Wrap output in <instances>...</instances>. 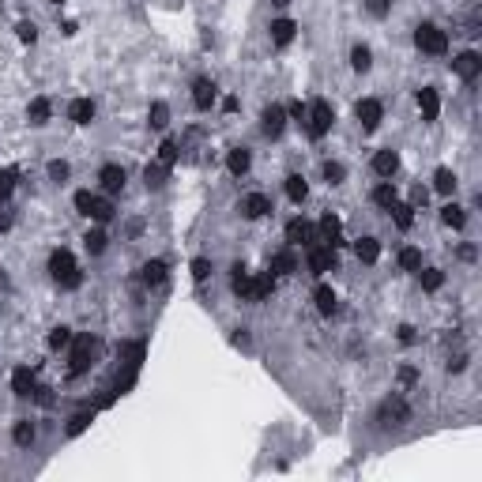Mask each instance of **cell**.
Returning a JSON list of instances; mask_svg holds the SVG:
<instances>
[{"instance_id": "6da1fadb", "label": "cell", "mask_w": 482, "mask_h": 482, "mask_svg": "<svg viewBox=\"0 0 482 482\" xmlns=\"http://www.w3.org/2000/svg\"><path fill=\"white\" fill-rule=\"evenodd\" d=\"M49 279L57 283L61 290H76L83 283V275H79V264L68 249H53L49 252Z\"/></svg>"}, {"instance_id": "7a4b0ae2", "label": "cell", "mask_w": 482, "mask_h": 482, "mask_svg": "<svg viewBox=\"0 0 482 482\" xmlns=\"http://www.w3.org/2000/svg\"><path fill=\"white\" fill-rule=\"evenodd\" d=\"M332 125H336V110H332V102L317 98L309 110H305V132H309L313 140H324L332 132Z\"/></svg>"}, {"instance_id": "3957f363", "label": "cell", "mask_w": 482, "mask_h": 482, "mask_svg": "<svg viewBox=\"0 0 482 482\" xmlns=\"http://www.w3.org/2000/svg\"><path fill=\"white\" fill-rule=\"evenodd\" d=\"M414 46H419L422 53H430V57H445L448 53V34L441 31L437 23H422V26H414Z\"/></svg>"}, {"instance_id": "277c9868", "label": "cell", "mask_w": 482, "mask_h": 482, "mask_svg": "<svg viewBox=\"0 0 482 482\" xmlns=\"http://www.w3.org/2000/svg\"><path fill=\"white\" fill-rule=\"evenodd\" d=\"M95 354H98L95 336H72V377H79V373H87L95 366Z\"/></svg>"}, {"instance_id": "5b68a950", "label": "cell", "mask_w": 482, "mask_h": 482, "mask_svg": "<svg viewBox=\"0 0 482 482\" xmlns=\"http://www.w3.org/2000/svg\"><path fill=\"white\" fill-rule=\"evenodd\" d=\"M452 72H456L463 83H475V79L482 76V57H478L475 49H463V53L452 57Z\"/></svg>"}, {"instance_id": "8992f818", "label": "cell", "mask_w": 482, "mask_h": 482, "mask_svg": "<svg viewBox=\"0 0 482 482\" xmlns=\"http://www.w3.org/2000/svg\"><path fill=\"white\" fill-rule=\"evenodd\" d=\"M336 249L324 245V241H317V245H309V272L313 275H328V272H336Z\"/></svg>"}, {"instance_id": "52a82bcc", "label": "cell", "mask_w": 482, "mask_h": 482, "mask_svg": "<svg viewBox=\"0 0 482 482\" xmlns=\"http://www.w3.org/2000/svg\"><path fill=\"white\" fill-rule=\"evenodd\" d=\"M260 132L267 140H279L287 132V110L283 106H264V113H260Z\"/></svg>"}, {"instance_id": "ba28073f", "label": "cell", "mask_w": 482, "mask_h": 482, "mask_svg": "<svg viewBox=\"0 0 482 482\" xmlns=\"http://www.w3.org/2000/svg\"><path fill=\"white\" fill-rule=\"evenodd\" d=\"M287 245H294V249L317 245V226H309L305 219H290L287 222Z\"/></svg>"}, {"instance_id": "9c48e42d", "label": "cell", "mask_w": 482, "mask_h": 482, "mask_svg": "<svg viewBox=\"0 0 482 482\" xmlns=\"http://www.w3.org/2000/svg\"><path fill=\"white\" fill-rule=\"evenodd\" d=\"M125 181H128V173H125V166H117V163H106V166L98 170V185H102L106 196L125 193Z\"/></svg>"}, {"instance_id": "30bf717a", "label": "cell", "mask_w": 482, "mask_h": 482, "mask_svg": "<svg viewBox=\"0 0 482 482\" xmlns=\"http://www.w3.org/2000/svg\"><path fill=\"white\" fill-rule=\"evenodd\" d=\"M354 113H358V120H362V128L373 132V128H381V120H384V106H381L377 98H362V102L354 106Z\"/></svg>"}, {"instance_id": "8fae6325", "label": "cell", "mask_w": 482, "mask_h": 482, "mask_svg": "<svg viewBox=\"0 0 482 482\" xmlns=\"http://www.w3.org/2000/svg\"><path fill=\"white\" fill-rule=\"evenodd\" d=\"M411 419V407L404 404V396H388L381 404V422L384 426H404Z\"/></svg>"}, {"instance_id": "7c38bea8", "label": "cell", "mask_w": 482, "mask_h": 482, "mask_svg": "<svg viewBox=\"0 0 482 482\" xmlns=\"http://www.w3.org/2000/svg\"><path fill=\"white\" fill-rule=\"evenodd\" d=\"M215 98H219V87L211 83V79H204V76L193 79V106H196L200 113H207L211 106H215Z\"/></svg>"}, {"instance_id": "4fadbf2b", "label": "cell", "mask_w": 482, "mask_h": 482, "mask_svg": "<svg viewBox=\"0 0 482 482\" xmlns=\"http://www.w3.org/2000/svg\"><path fill=\"white\" fill-rule=\"evenodd\" d=\"M241 215H245L249 222H257L264 215H272V200H267L264 193H249L245 200H241Z\"/></svg>"}, {"instance_id": "5bb4252c", "label": "cell", "mask_w": 482, "mask_h": 482, "mask_svg": "<svg viewBox=\"0 0 482 482\" xmlns=\"http://www.w3.org/2000/svg\"><path fill=\"white\" fill-rule=\"evenodd\" d=\"M11 392H16L19 399H31L38 392V377H34L31 366H19L16 373H11Z\"/></svg>"}, {"instance_id": "9a60e30c", "label": "cell", "mask_w": 482, "mask_h": 482, "mask_svg": "<svg viewBox=\"0 0 482 482\" xmlns=\"http://www.w3.org/2000/svg\"><path fill=\"white\" fill-rule=\"evenodd\" d=\"M396 170H399V155L392 151V147H384V151L373 155V173H377V178L392 181V178H396Z\"/></svg>"}, {"instance_id": "2e32d148", "label": "cell", "mask_w": 482, "mask_h": 482, "mask_svg": "<svg viewBox=\"0 0 482 482\" xmlns=\"http://www.w3.org/2000/svg\"><path fill=\"white\" fill-rule=\"evenodd\" d=\"M267 31H272V46L283 49V46L294 42V34H298V23L283 16V19H272V26H267Z\"/></svg>"}, {"instance_id": "e0dca14e", "label": "cell", "mask_w": 482, "mask_h": 482, "mask_svg": "<svg viewBox=\"0 0 482 482\" xmlns=\"http://www.w3.org/2000/svg\"><path fill=\"white\" fill-rule=\"evenodd\" d=\"M294 272H298V249L287 245L272 257V275H294Z\"/></svg>"}, {"instance_id": "ac0fdd59", "label": "cell", "mask_w": 482, "mask_h": 482, "mask_svg": "<svg viewBox=\"0 0 482 482\" xmlns=\"http://www.w3.org/2000/svg\"><path fill=\"white\" fill-rule=\"evenodd\" d=\"M49 117H53V102L49 98H31V106H26V120H31L34 128H46L49 125Z\"/></svg>"}, {"instance_id": "d6986e66", "label": "cell", "mask_w": 482, "mask_h": 482, "mask_svg": "<svg viewBox=\"0 0 482 482\" xmlns=\"http://www.w3.org/2000/svg\"><path fill=\"white\" fill-rule=\"evenodd\" d=\"M419 113H422V120H430V125L437 120V113H441V95H437L434 87H422V91H419Z\"/></svg>"}, {"instance_id": "ffe728a7", "label": "cell", "mask_w": 482, "mask_h": 482, "mask_svg": "<svg viewBox=\"0 0 482 482\" xmlns=\"http://www.w3.org/2000/svg\"><path fill=\"white\" fill-rule=\"evenodd\" d=\"M68 120L79 125V128L91 125V120H95V102H91V98H72L68 102Z\"/></svg>"}, {"instance_id": "44dd1931", "label": "cell", "mask_w": 482, "mask_h": 482, "mask_svg": "<svg viewBox=\"0 0 482 482\" xmlns=\"http://www.w3.org/2000/svg\"><path fill=\"white\" fill-rule=\"evenodd\" d=\"M230 290L237 294L241 302H252V272H245L241 264H234V279H230Z\"/></svg>"}, {"instance_id": "7402d4cb", "label": "cell", "mask_w": 482, "mask_h": 482, "mask_svg": "<svg viewBox=\"0 0 482 482\" xmlns=\"http://www.w3.org/2000/svg\"><path fill=\"white\" fill-rule=\"evenodd\" d=\"M252 166V155H249V147H234L230 155H226V170L234 173V178H245Z\"/></svg>"}, {"instance_id": "603a6c76", "label": "cell", "mask_w": 482, "mask_h": 482, "mask_svg": "<svg viewBox=\"0 0 482 482\" xmlns=\"http://www.w3.org/2000/svg\"><path fill=\"white\" fill-rule=\"evenodd\" d=\"M354 257H358L362 264H377V260H381V241H377V237H358V241H354Z\"/></svg>"}, {"instance_id": "cb8c5ba5", "label": "cell", "mask_w": 482, "mask_h": 482, "mask_svg": "<svg viewBox=\"0 0 482 482\" xmlns=\"http://www.w3.org/2000/svg\"><path fill=\"white\" fill-rule=\"evenodd\" d=\"M166 272H170L166 260H147V264L140 267V279H143L147 287H163V283H166Z\"/></svg>"}, {"instance_id": "d4e9b609", "label": "cell", "mask_w": 482, "mask_h": 482, "mask_svg": "<svg viewBox=\"0 0 482 482\" xmlns=\"http://www.w3.org/2000/svg\"><path fill=\"white\" fill-rule=\"evenodd\" d=\"M275 294V275L272 272H260V275H252V302H267Z\"/></svg>"}, {"instance_id": "484cf974", "label": "cell", "mask_w": 482, "mask_h": 482, "mask_svg": "<svg viewBox=\"0 0 482 482\" xmlns=\"http://www.w3.org/2000/svg\"><path fill=\"white\" fill-rule=\"evenodd\" d=\"M34 437H38V430H34L31 419H19L16 426H11V441H16V448H31Z\"/></svg>"}, {"instance_id": "4316f807", "label": "cell", "mask_w": 482, "mask_h": 482, "mask_svg": "<svg viewBox=\"0 0 482 482\" xmlns=\"http://www.w3.org/2000/svg\"><path fill=\"white\" fill-rule=\"evenodd\" d=\"M143 181H147V189H151V193H158V189H166L170 170H166L163 163H147V170H143Z\"/></svg>"}, {"instance_id": "83f0119b", "label": "cell", "mask_w": 482, "mask_h": 482, "mask_svg": "<svg viewBox=\"0 0 482 482\" xmlns=\"http://www.w3.org/2000/svg\"><path fill=\"white\" fill-rule=\"evenodd\" d=\"M313 302H317L320 317H332V313H336V290H332L328 283H320V287L313 290Z\"/></svg>"}, {"instance_id": "f1b7e54d", "label": "cell", "mask_w": 482, "mask_h": 482, "mask_svg": "<svg viewBox=\"0 0 482 482\" xmlns=\"http://www.w3.org/2000/svg\"><path fill=\"white\" fill-rule=\"evenodd\" d=\"M91 422H95V407H79L72 419H68V430H64V434H68V437H79Z\"/></svg>"}, {"instance_id": "f546056e", "label": "cell", "mask_w": 482, "mask_h": 482, "mask_svg": "<svg viewBox=\"0 0 482 482\" xmlns=\"http://www.w3.org/2000/svg\"><path fill=\"white\" fill-rule=\"evenodd\" d=\"M456 173H452L448 166H437V173H434V189L441 193V196H452V193H456Z\"/></svg>"}, {"instance_id": "4dcf8cb0", "label": "cell", "mask_w": 482, "mask_h": 482, "mask_svg": "<svg viewBox=\"0 0 482 482\" xmlns=\"http://www.w3.org/2000/svg\"><path fill=\"white\" fill-rule=\"evenodd\" d=\"M419 283H422L426 294H437L441 283H445V272H441V267H419Z\"/></svg>"}, {"instance_id": "1f68e13d", "label": "cell", "mask_w": 482, "mask_h": 482, "mask_svg": "<svg viewBox=\"0 0 482 482\" xmlns=\"http://www.w3.org/2000/svg\"><path fill=\"white\" fill-rule=\"evenodd\" d=\"M87 219H95L98 226H106L113 219V200L110 196H95V204H91V215Z\"/></svg>"}, {"instance_id": "d6a6232c", "label": "cell", "mask_w": 482, "mask_h": 482, "mask_svg": "<svg viewBox=\"0 0 482 482\" xmlns=\"http://www.w3.org/2000/svg\"><path fill=\"white\" fill-rule=\"evenodd\" d=\"M83 245H87V252H91V257H102V252H106V245H110V237H106V230H102V226H95V230H87V234H83Z\"/></svg>"}, {"instance_id": "836d02e7", "label": "cell", "mask_w": 482, "mask_h": 482, "mask_svg": "<svg viewBox=\"0 0 482 482\" xmlns=\"http://www.w3.org/2000/svg\"><path fill=\"white\" fill-rule=\"evenodd\" d=\"M147 125H151L155 132H163L170 125V106L166 102H151V110H147Z\"/></svg>"}, {"instance_id": "e575fe53", "label": "cell", "mask_w": 482, "mask_h": 482, "mask_svg": "<svg viewBox=\"0 0 482 482\" xmlns=\"http://www.w3.org/2000/svg\"><path fill=\"white\" fill-rule=\"evenodd\" d=\"M441 222L452 226V230H463V222H467V211L460 204H445L441 207Z\"/></svg>"}, {"instance_id": "d590c367", "label": "cell", "mask_w": 482, "mask_h": 482, "mask_svg": "<svg viewBox=\"0 0 482 482\" xmlns=\"http://www.w3.org/2000/svg\"><path fill=\"white\" fill-rule=\"evenodd\" d=\"M351 68H354V72H369V68H373V49H369V46L358 42V46L351 49Z\"/></svg>"}, {"instance_id": "8d00e7d4", "label": "cell", "mask_w": 482, "mask_h": 482, "mask_svg": "<svg viewBox=\"0 0 482 482\" xmlns=\"http://www.w3.org/2000/svg\"><path fill=\"white\" fill-rule=\"evenodd\" d=\"M396 200H399V196H396V185H392V181H381L377 189H373V204H377V207H384V211L392 207Z\"/></svg>"}, {"instance_id": "74e56055", "label": "cell", "mask_w": 482, "mask_h": 482, "mask_svg": "<svg viewBox=\"0 0 482 482\" xmlns=\"http://www.w3.org/2000/svg\"><path fill=\"white\" fill-rule=\"evenodd\" d=\"M388 211H392V219H396L399 230H411V222H414V204H399V200H396Z\"/></svg>"}, {"instance_id": "f35d334b", "label": "cell", "mask_w": 482, "mask_h": 482, "mask_svg": "<svg viewBox=\"0 0 482 482\" xmlns=\"http://www.w3.org/2000/svg\"><path fill=\"white\" fill-rule=\"evenodd\" d=\"M287 196L294 200V204H302V200L309 196V185H305L302 173H290V178H287Z\"/></svg>"}, {"instance_id": "ab89813d", "label": "cell", "mask_w": 482, "mask_h": 482, "mask_svg": "<svg viewBox=\"0 0 482 482\" xmlns=\"http://www.w3.org/2000/svg\"><path fill=\"white\" fill-rule=\"evenodd\" d=\"M399 267H404V272H414V275H419V267H422V249H414V245L399 249Z\"/></svg>"}, {"instance_id": "60d3db41", "label": "cell", "mask_w": 482, "mask_h": 482, "mask_svg": "<svg viewBox=\"0 0 482 482\" xmlns=\"http://www.w3.org/2000/svg\"><path fill=\"white\" fill-rule=\"evenodd\" d=\"M178 158H181V151H178V140H163V143H158V158H155V163H163V166L170 170L173 163H178Z\"/></svg>"}, {"instance_id": "b9f144b4", "label": "cell", "mask_w": 482, "mask_h": 482, "mask_svg": "<svg viewBox=\"0 0 482 482\" xmlns=\"http://www.w3.org/2000/svg\"><path fill=\"white\" fill-rule=\"evenodd\" d=\"M46 173H49V181H53V185H64V181L72 178V166L64 163V158H53V163L46 166Z\"/></svg>"}, {"instance_id": "7bdbcfd3", "label": "cell", "mask_w": 482, "mask_h": 482, "mask_svg": "<svg viewBox=\"0 0 482 482\" xmlns=\"http://www.w3.org/2000/svg\"><path fill=\"white\" fill-rule=\"evenodd\" d=\"M16 181H19L16 170H0V204H8V200H11V193H16Z\"/></svg>"}, {"instance_id": "ee69618b", "label": "cell", "mask_w": 482, "mask_h": 482, "mask_svg": "<svg viewBox=\"0 0 482 482\" xmlns=\"http://www.w3.org/2000/svg\"><path fill=\"white\" fill-rule=\"evenodd\" d=\"M64 347H72V328H53L49 332V351H64Z\"/></svg>"}, {"instance_id": "f6af8a7d", "label": "cell", "mask_w": 482, "mask_h": 482, "mask_svg": "<svg viewBox=\"0 0 482 482\" xmlns=\"http://www.w3.org/2000/svg\"><path fill=\"white\" fill-rule=\"evenodd\" d=\"M189 272H193L196 283H204V279H207L211 272H215V267H211V260H207V257H196V260L189 264Z\"/></svg>"}, {"instance_id": "bcb514c9", "label": "cell", "mask_w": 482, "mask_h": 482, "mask_svg": "<svg viewBox=\"0 0 482 482\" xmlns=\"http://www.w3.org/2000/svg\"><path fill=\"white\" fill-rule=\"evenodd\" d=\"M72 204H76V211H79V215H91V204H95V193H91V189H79V193L72 196Z\"/></svg>"}, {"instance_id": "7dc6e473", "label": "cell", "mask_w": 482, "mask_h": 482, "mask_svg": "<svg viewBox=\"0 0 482 482\" xmlns=\"http://www.w3.org/2000/svg\"><path fill=\"white\" fill-rule=\"evenodd\" d=\"M343 178H347V166L343 163H324V181L328 185H343Z\"/></svg>"}, {"instance_id": "c3c4849f", "label": "cell", "mask_w": 482, "mask_h": 482, "mask_svg": "<svg viewBox=\"0 0 482 482\" xmlns=\"http://www.w3.org/2000/svg\"><path fill=\"white\" fill-rule=\"evenodd\" d=\"M366 11L373 19H384L388 11H392V0H366Z\"/></svg>"}, {"instance_id": "681fc988", "label": "cell", "mask_w": 482, "mask_h": 482, "mask_svg": "<svg viewBox=\"0 0 482 482\" xmlns=\"http://www.w3.org/2000/svg\"><path fill=\"white\" fill-rule=\"evenodd\" d=\"M16 31H19V42H31V46H34V38H38V26H34V23H26V19H23V23L16 26Z\"/></svg>"}, {"instance_id": "f907efd6", "label": "cell", "mask_w": 482, "mask_h": 482, "mask_svg": "<svg viewBox=\"0 0 482 482\" xmlns=\"http://www.w3.org/2000/svg\"><path fill=\"white\" fill-rule=\"evenodd\" d=\"M399 381H404V384H414V381H419V369H399Z\"/></svg>"}, {"instance_id": "816d5d0a", "label": "cell", "mask_w": 482, "mask_h": 482, "mask_svg": "<svg viewBox=\"0 0 482 482\" xmlns=\"http://www.w3.org/2000/svg\"><path fill=\"white\" fill-rule=\"evenodd\" d=\"M399 343H414V328H411V324L399 328Z\"/></svg>"}, {"instance_id": "f5cc1de1", "label": "cell", "mask_w": 482, "mask_h": 482, "mask_svg": "<svg viewBox=\"0 0 482 482\" xmlns=\"http://www.w3.org/2000/svg\"><path fill=\"white\" fill-rule=\"evenodd\" d=\"M411 204H426V189H422V185H419V189L411 193Z\"/></svg>"}, {"instance_id": "db71d44e", "label": "cell", "mask_w": 482, "mask_h": 482, "mask_svg": "<svg viewBox=\"0 0 482 482\" xmlns=\"http://www.w3.org/2000/svg\"><path fill=\"white\" fill-rule=\"evenodd\" d=\"M4 230H11V215H8V211H0V234H4Z\"/></svg>"}, {"instance_id": "11a10c76", "label": "cell", "mask_w": 482, "mask_h": 482, "mask_svg": "<svg viewBox=\"0 0 482 482\" xmlns=\"http://www.w3.org/2000/svg\"><path fill=\"white\" fill-rule=\"evenodd\" d=\"M460 257L463 260H475V245H460Z\"/></svg>"}, {"instance_id": "9f6ffc18", "label": "cell", "mask_w": 482, "mask_h": 482, "mask_svg": "<svg viewBox=\"0 0 482 482\" xmlns=\"http://www.w3.org/2000/svg\"><path fill=\"white\" fill-rule=\"evenodd\" d=\"M272 4H275V8H287V4H290V0H272Z\"/></svg>"}, {"instance_id": "6f0895ef", "label": "cell", "mask_w": 482, "mask_h": 482, "mask_svg": "<svg viewBox=\"0 0 482 482\" xmlns=\"http://www.w3.org/2000/svg\"><path fill=\"white\" fill-rule=\"evenodd\" d=\"M49 4H57V8H61V4H64V0H49Z\"/></svg>"}]
</instances>
